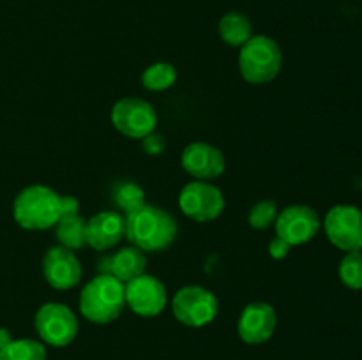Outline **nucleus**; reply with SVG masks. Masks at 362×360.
I'll return each mask as SVG.
<instances>
[{
  "mask_svg": "<svg viewBox=\"0 0 362 360\" xmlns=\"http://www.w3.org/2000/svg\"><path fill=\"white\" fill-rule=\"evenodd\" d=\"M126 239L131 246L144 253H159L168 249L177 236V222L163 208L156 205H141L124 215Z\"/></svg>",
  "mask_w": 362,
  "mask_h": 360,
  "instance_id": "obj_1",
  "label": "nucleus"
},
{
  "mask_svg": "<svg viewBox=\"0 0 362 360\" xmlns=\"http://www.w3.org/2000/svg\"><path fill=\"white\" fill-rule=\"evenodd\" d=\"M81 316L95 325H108L122 314L126 307L124 282L110 274H99L83 286L80 293Z\"/></svg>",
  "mask_w": 362,
  "mask_h": 360,
  "instance_id": "obj_2",
  "label": "nucleus"
},
{
  "mask_svg": "<svg viewBox=\"0 0 362 360\" xmlns=\"http://www.w3.org/2000/svg\"><path fill=\"white\" fill-rule=\"evenodd\" d=\"M13 217L21 228L30 232L55 228L60 219V194L39 184L25 187L14 198Z\"/></svg>",
  "mask_w": 362,
  "mask_h": 360,
  "instance_id": "obj_3",
  "label": "nucleus"
},
{
  "mask_svg": "<svg viewBox=\"0 0 362 360\" xmlns=\"http://www.w3.org/2000/svg\"><path fill=\"white\" fill-rule=\"evenodd\" d=\"M283 66V52L274 39L253 35L239 53V71L251 85H264L274 80Z\"/></svg>",
  "mask_w": 362,
  "mask_h": 360,
  "instance_id": "obj_4",
  "label": "nucleus"
},
{
  "mask_svg": "<svg viewBox=\"0 0 362 360\" xmlns=\"http://www.w3.org/2000/svg\"><path fill=\"white\" fill-rule=\"evenodd\" d=\"M34 327L42 344L53 348L69 346L80 330L76 314L60 302L42 304L35 313Z\"/></svg>",
  "mask_w": 362,
  "mask_h": 360,
  "instance_id": "obj_5",
  "label": "nucleus"
},
{
  "mask_svg": "<svg viewBox=\"0 0 362 360\" xmlns=\"http://www.w3.org/2000/svg\"><path fill=\"white\" fill-rule=\"evenodd\" d=\"M172 311L179 323L200 328L214 321L219 313V302L214 293L204 286H184L173 295Z\"/></svg>",
  "mask_w": 362,
  "mask_h": 360,
  "instance_id": "obj_6",
  "label": "nucleus"
},
{
  "mask_svg": "<svg viewBox=\"0 0 362 360\" xmlns=\"http://www.w3.org/2000/svg\"><path fill=\"white\" fill-rule=\"evenodd\" d=\"M179 207L184 215L193 221L211 222L225 210V196L214 184L207 180H194L180 191Z\"/></svg>",
  "mask_w": 362,
  "mask_h": 360,
  "instance_id": "obj_7",
  "label": "nucleus"
},
{
  "mask_svg": "<svg viewBox=\"0 0 362 360\" xmlns=\"http://www.w3.org/2000/svg\"><path fill=\"white\" fill-rule=\"evenodd\" d=\"M112 124L120 134L131 140H141L156 131L158 115L151 102L140 97H124L112 108Z\"/></svg>",
  "mask_w": 362,
  "mask_h": 360,
  "instance_id": "obj_8",
  "label": "nucleus"
},
{
  "mask_svg": "<svg viewBox=\"0 0 362 360\" xmlns=\"http://www.w3.org/2000/svg\"><path fill=\"white\" fill-rule=\"evenodd\" d=\"M324 229L332 246L345 253L362 251V210L356 205H336L324 219Z\"/></svg>",
  "mask_w": 362,
  "mask_h": 360,
  "instance_id": "obj_9",
  "label": "nucleus"
},
{
  "mask_svg": "<svg viewBox=\"0 0 362 360\" xmlns=\"http://www.w3.org/2000/svg\"><path fill=\"white\" fill-rule=\"evenodd\" d=\"M320 217L308 205H290L283 208L274 222L276 236L290 246H303L313 240L320 232Z\"/></svg>",
  "mask_w": 362,
  "mask_h": 360,
  "instance_id": "obj_10",
  "label": "nucleus"
},
{
  "mask_svg": "<svg viewBox=\"0 0 362 360\" xmlns=\"http://www.w3.org/2000/svg\"><path fill=\"white\" fill-rule=\"evenodd\" d=\"M124 289H126V306L138 316H158L165 311L168 302L166 286L154 275L141 274L140 277L126 282Z\"/></svg>",
  "mask_w": 362,
  "mask_h": 360,
  "instance_id": "obj_11",
  "label": "nucleus"
},
{
  "mask_svg": "<svg viewBox=\"0 0 362 360\" xmlns=\"http://www.w3.org/2000/svg\"><path fill=\"white\" fill-rule=\"evenodd\" d=\"M278 327L276 309L267 302H251L240 313L237 334L246 344H264L274 335Z\"/></svg>",
  "mask_w": 362,
  "mask_h": 360,
  "instance_id": "obj_12",
  "label": "nucleus"
},
{
  "mask_svg": "<svg viewBox=\"0 0 362 360\" xmlns=\"http://www.w3.org/2000/svg\"><path fill=\"white\" fill-rule=\"evenodd\" d=\"M42 275L55 289H71L81 281L83 268L74 251L64 246H53L42 258Z\"/></svg>",
  "mask_w": 362,
  "mask_h": 360,
  "instance_id": "obj_13",
  "label": "nucleus"
},
{
  "mask_svg": "<svg viewBox=\"0 0 362 360\" xmlns=\"http://www.w3.org/2000/svg\"><path fill=\"white\" fill-rule=\"evenodd\" d=\"M180 164H182L184 172L189 173L197 180L218 179L226 169L223 152L205 141H193L187 145L180 155Z\"/></svg>",
  "mask_w": 362,
  "mask_h": 360,
  "instance_id": "obj_14",
  "label": "nucleus"
},
{
  "mask_svg": "<svg viewBox=\"0 0 362 360\" xmlns=\"http://www.w3.org/2000/svg\"><path fill=\"white\" fill-rule=\"evenodd\" d=\"M126 236V219L117 210L92 215L85 226V244L95 251L113 249Z\"/></svg>",
  "mask_w": 362,
  "mask_h": 360,
  "instance_id": "obj_15",
  "label": "nucleus"
},
{
  "mask_svg": "<svg viewBox=\"0 0 362 360\" xmlns=\"http://www.w3.org/2000/svg\"><path fill=\"white\" fill-rule=\"evenodd\" d=\"M145 268H147V258H145L144 251L134 246H127L103 260L99 270L101 274L113 275L126 284L145 274Z\"/></svg>",
  "mask_w": 362,
  "mask_h": 360,
  "instance_id": "obj_16",
  "label": "nucleus"
},
{
  "mask_svg": "<svg viewBox=\"0 0 362 360\" xmlns=\"http://www.w3.org/2000/svg\"><path fill=\"white\" fill-rule=\"evenodd\" d=\"M218 32L223 42L233 46V48H237V46L240 48L253 37V25H251L250 18L246 14L239 13V11H232V13H226L219 20Z\"/></svg>",
  "mask_w": 362,
  "mask_h": 360,
  "instance_id": "obj_17",
  "label": "nucleus"
},
{
  "mask_svg": "<svg viewBox=\"0 0 362 360\" xmlns=\"http://www.w3.org/2000/svg\"><path fill=\"white\" fill-rule=\"evenodd\" d=\"M85 226H87V221L80 214L60 217L55 224V235L60 246L71 251H78L87 246L85 244Z\"/></svg>",
  "mask_w": 362,
  "mask_h": 360,
  "instance_id": "obj_18",
  "label": "nucleus"
},
{
  "mask_svg": "<svg viewBox=\"0 0 362 360\" xmlns=\"http://www.w3.org/2000/svg\"><path fill=\"white\" fill-rule=\"evenodd\" d=\"M46 346L35 339H13L0 349V360H46Z\"/></svg>",
  "mask_w": 362,
  "mask_h": 360,
  "instance_id": "obj_19",
  "label": "nucleus"
},
{
  "mask_svg": "<svg viewBox=\"0 0 362 360\" xmlns=\"http://www.w3.org/2000/svg\"><path fill=\"white\" fill-rule=\"evenodd\" d=\"M177 81V69L168 62L151 64L141 74V83L151 92H163L173 87Z\"/></svg>",
  "mask_w": 362,
  "mask_h": 360,
  "instance_id": "obj_20",
  "label": "nucleus"
},
{
  "mask_svg": "<svg viewBox=\"0 0 362 360\" xmlns=\"http://www.w3.org/2000/svg\"><path fill=\"white\" fill-rule=\"evenodd\" d=\"M339 279L350 289H362V251L346 253L339 261Z\"/></svg>",
  "mask_w": 362,
  "mask_h": 360,
  "instance_id": "obj_21",
  "label": "nucleus"
},
{
  "mask_svg": "<svg viewBox=\"0 0 362 360\" xmlns=\"http://www.w3.org/2000/svg\"><path fill=\"white\" fill-rule=\"evenodd\" d=\"M278 214L279 208L276 205V201L262 200L253 205V208L247 214V222L255 229H267L269 226H274Z\"/></svg>",
  "mask_w": 362,
  "mask_h": 360,
  "instance_id": "obj_22",
  "label": "nucleus"
},
{
  "mask_svg": "<svg viewBox=\"0 0 362 360\" xmlns=\"http://www.w3.org/2000/svg\"><path fill=\"white\" fill-rule=\"evenodd\" d=\"M115 205L127 214V212L134 210V208L145 205V193L140 186L134 182H126L117 189L115 193Z\"/></svg>",
  "mask_w": 362,
  "mask_h": 360,
  "instance_id": "obj_23",
  "label": "nucleus"
},
{
  "mask_svg": "<svg viewBox=\"0 0 362 360\" xmlns=\"http://www.w3.org/2000/svg\"><path fill=\"white\" fill-rule=\"evenodd\" d=\"M141 147H144L145 154L159 155V154H163V152H165L166 138L163 136V134L152 131V133H148L147 136L141 138Z\"/></svg>",
  "mask_w": 362,
  "mask_h": 360,
  "instance_id": "obj_24",
  "label": "nucleus"
},
{
  "mask_svg": "<svg viewBox=\"0 0 362 360\" xmlns=\"http://www.w3.org/2000/svg\"><path fill=\"white\" fill-rule=\"evenodd\" d=\"M290 244L285 242L283 239H279V236H274V239L271 240V244H269V254H271L274 260H283V258L288 256L290 253Z\"/></svg>",
  "mask_w": 362,
  "mask_h": 360,
  "instance_id": "obj_25",
  "label": "nucleus"
},
{
  "mask_svg": "<svg viewBox=\"0 0 362 360\" xmlns=\"http://www.w3.org/2000/svg\"><path fill=\"white\" fill-rule=\"evenodd\" d=\"M80 214V201L71 194L60 196V217H67V215Z\"/></svg>",
  "mask_w": 362,
  "mask_h": 360,
  "instance_id": "obj_26",
  "label": "nucleus"
},
{
  "mask_svg": "<svg viewBox=\"0 0 362 360\" xmlns=\"http://www.w3.org/2000/svg\"><path fill=\"white\" fill-rule=\"evenodd\" d=\"M11 341H13V334L7 328H0V349L6 348Z\"/></svg>",
  "mask_w": 362,
  "mask_h": 360,
  "instance_id": "obj_27",
  "label": "nucleus"
}]
</instances>
